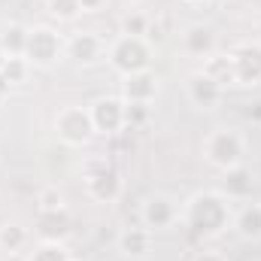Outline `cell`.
Wrapping results in <instances>:
<instances>
[{
  "mask_svg": "<svg viewBox=\"0 0 261 261\" xmlns=\"http://www.w3.org/2000/svg\"><path fill=\"white\" fill-rule=\"evenodd\" d=\"M234 219V203L225 195H219L216 189L210 192H195L182 203V216L179 222L195 234V237H216L222 234Z\"/></svg>",
  "mask_w": 261,
  "mask_h": 261,
  "instance_id": "cell-1",
  "label": "cell"
},
{
  "mask_svg": "<svg viewBox=\"0 0 261 261\" xmlns=\"http://www.w3.org/2000/svg\"><path fill=\"white\" fill-rule=\"evenodd\" d=\"M252 189H255V179H252V170L246 164L240 167H231V170H222V179H219V195H225L231 203H243L252 197Z\"/></svg>",
  "mask_w": 261,
  "mask_h": 261,
  "instance_id": "cell-14",
  "label": "cell"
},
{
  "mask_svg": "<svg viewBox=\"0 0 261 261\" xmlns=\"http://www.w3.org/2000/svg\"><path fill=\"white\" fill-rule=\"evenodd\" d=\"M182 216V203L176 197L164 195V192H155L143 200L140 206V225H146L152 234L155 231H164V228H173Z\"/></svg>",
  "mask_w": 261,
  "mask_h": 261,
  "instance_id": "cell-7",
  "label": "cell"
},
{
  "mask_svg": "<svg viewBox=\"0 0 261 261\" xmlns=\"http://www.w3.org/2000/svg\"><path fill=\"white\" fill-rule=\"evenodd\" d=\"M107 49H110V46H107L103 37L94 34V31H76V34L64 37V58L76 61L79 67L97 64L100 58H107Z\"/></svg>",
  "mask_w": 261,
  "mask_h": 261,
  "instance_id": "cell-8",
  "label": "cell"
},
{
  "mask_svg": "<svg viewBox=\"0 0 261 261\" xmlns=\"http://www.w3.org/2000/svg\"><path fill=\"white\" fill-rule=\"evenodd\" d=\"M237 85H261V40H243L231 49Z\"/></svg>",
  "mask_w": 261,
  "mask_h": 261,
  "instance_id": "cell-10",
  "label": "cell"
},
{
  "mask_svg": "<svg viewBox=\"0 0 261 261\" xmlns=\"http://www.w3.org/2000/svg\"><path fill=\"white\" fill-rule=\"evenodd\" d=\"M107 0H82V12H97Z\"/></svg>",
  "mask_w": 261,
  "mask_h": 261,
  "instance_id": "cell-28",
  "label": "cell"
},
{
  "mask_svg": "<svg viewBox=\"0 0 261 261\" xmlns=\"http://www.w3.org/2000/svg\"><path fill=\"white\" fill-rule=\"evenodd\" d=\"M119 34H128V37H149L152 34V18L146 12H140L137 6L125 9V15L119 18Z\"/></svg>",
  "mask_w": 261,
  "mask_h": 261,
  "instance_id": "cell-20",
  "label": "cell"
},
{
  "mask_svg": "<svg viewBox=\"0 0 261 261\" xmlns=\"http://www.w3.org/2000/svg\"><path fill=\"white\" fill-rule=\"evenodd\" d=\"M82 182H85L88 197L97 203H116L122 197V189H125L122 173L103 155H88L82 161Z\"/></svg>",
  "mask_w": 261,
  "mask_h": 261,
  "instance_id": "cell-2",
  "label": "cell"
},
{
  "mask_svg": "<svg viewBox=\"0 0 261 261\" xmlns=\"http://www.w3.org/2000/svg\"><path fill=\"white\" fill-rule=\"evenodd\" d=\"M24 261H73L70 249L64 243H46L40 240L31 252H24Z\"/></svg>",
  "mask_w": 261,
  "mask_h": 261,
  "instance_id": "cell-22",
  "label": "cell"
},
{
  "mask_svg": "<svg viewBox=\"0 0 261 261\" xmlns=\"http://www.w3.org/2000/svg\"><path fill=\"white\" fill-rule=\"evenodd\" d=\"M31 246V231L18 222H3L0 225V249L6 255H24V249Z\"/></svg>",
  "mask_w": 261,
  "mask_h": 261,
  "instance_id": "cell-19",
  "label": "cell"
},
{
  "mask_svg": "<svg viewBox=\"0 0 261 261\" xmlns=\"http://www.w3.org/2000/svg\"><path fill=\"white\" fill-rule=\"evenodd\" d=\"M231 228H234V234H237L240 240L258 243L261 240V203H255V200H243V203L234 210Z\"/></svg>",
  "mask_w": 261,
  "mask_h": 261,
  "instance_id": "cell-16",
  "label": "cell"
},
{
  "mask_svg": "<svg viewBox=\"0 0 261 261\" xmlns=\"http://www.w3.org/2000/svg\"><path fill=\"white\" fill-rule=\"evenodd\" d=\"M3 64H6V52L0 49V70H3Z\"/></svg>",
  "mask_w": 261,
  "mask_h": 261,
  "instance_id": "cell-33",
  "label": "cell"
},
{
  "mask_svg": "<svg viewBox=\"0 0 261 261\" xmlns=\"http://www.w3.org/2000/svg\"><path fill=\"white\" fill-rule=\"evenodd\" d=\"M152 243H155V234H152L146 225H128V228H122L119 237H116L119 252L128 255V258H143V255H149V252H152Z\"/></svg>",
  "mask_w": 261,
  "mask_h": 261,
  "instance_id": "cell-17",
  "label": "cell"
},
{
  "mask_svg": "<svg viewBox=\"0 0 261 261\" xmlns=\"http://www.w3.org/2000/svg\"><path fill=\"white\" fill-rule=\"evenodd\" d=\"M186 94H189L192 107H197V110H216L222 103V97H225V88L216 85L203 70H195L189 76V82H186Z\"/></svg>",
  "mask_w": 261,
  "mask_h": 261,
  "instance_id": "cell-13",
  "label": "cell"
},
{
  "mask_svg": "<svg viewBox=\"0 0 261 261\" xmlns=\"http://www.w3.org/2000/svg\"><path fill=\"white\" fill-rule=\"evenodd\" d=\"M152 119V103H140V100H125V130H137L149 125Z\"/></svg>",
  "mask_w": 261,
  "mask_h": 261,
  "instance_id": "cell-23",
  "label": "cell"
},
{
  "mask_svg": "<svg viewBox=\"0 0 261 261\" xmlns=\"http://www.w3.org/2000/svg\"><path fill=\"white\" fill-rule=\"evenodd\" d=\"M3 79L9 82V85H18V82H24L28 79V73H31V61L24 58V55H6V64H3Z\"/></svg>",
  "mask_w": 261,
  "mask_h": 261,
  "instance_id": "cell-24",
  "label": "cell"
},
{
  "mask_svg": "<svg viewBox=\"0 0 261 261\" xmlns=\"http://www.w3.org/2000/svg\"><path fill=\"white\" fill-rule=\"evenodd\" d=\"M122 3H128L130 9H134V6H140V3H143V0H122Z\"/></svg>",
  "mask_w": 261,
  "mask_h": 261,
  "instance_id": "cell-32",
  "label": "cell"
},
{
  "mask_svg": "<svg viewBox=\"0 0 261 261\" xmlns=\"http://www.w3.org/2000/svg\"><path fill=\"white\" fill-rule=\"evenodd\" d=\"M55 134L64 146H88L94 140V125H91L88 107H79V103L61 107L55 116Z\"/></svg>",
  "mask_w": 261,
  "mask_h": 261,
  "instance_id": "cell-6",
  "label": "cell"
},
{
  "mask_svg": "<svg viewBox=\"0 0 261 261\" xmlns=\"http://www.w3.org/2000/svg\"><path fill=\"white\" fill-rule=\"evenodd\" d=\"M70 228H73V219L64 210H37V225H34V234L37 240H46V243H64L70 237Z\"/></svg>",
  "mask_w": 261,
  "mask_h": 261,
  "instance_id": "cell-12",
  "label": "cell"
},
{
  "mask_svg": "<svg viewBox=\"0 0 261 261\" xmlns=\"http://www.w3.org/2000/svg\"><path fill=\"white\" fill-rule=\"evenodd\" d=\"M200 152L216 170H231L246 161V137L234 128H216L203 137Z\"/></svg>",
  "mask_w": 261,
  "mask_h": 261,
  "instance_id": "cell-3",
  "label": "cell"
},
{
  "mask_svg": "<svg viewBox=\"0 0 261 261\" xmlns=\"http://www.w3.org/2000/svg\"><path fill=\"white\" fill-rule=\"evenodd\" d=\"M46 9L58 21H76L82 15V0H46Z\"/></svg>",
  "mask_w": 261,
  "mask_h": 261,
  "instance_id": "cell-25",
  "label": "cell"
},
{
  "mask_svg": "<svg viewBox=\"0 0 261 261\" xmlns=\"http://www.w3.org/2000/svg\"><path fill=\"white\" fill-rule=\"evenodd\" d=\"M179 46L189 58H197V61H206L213 52H219V40H216V31L203 21H195L189 28H182L179 34Z\"/></svg>",
  "mask_w": 261,
  "mask_h": 261,
  "instance_id": "cell-11",
  "label": "cell"
},
{
  "mask_svg": "<svg viewBox=\"0 0 261 261\" xmlns=\"http://www.w3.org/2000/svg\"><path fill=\"white\" fill-rule=\"evenodd\" d=\"M91 125L94 134H103V137H116L125 130V100L116 97V94H107V97H97L91 107Z\"/></svg>",
  "mask_w": 261,
  "mask_h": 261,
  "instance_id": "cell-9",
  "label": "cell"
},
{
  "mask_svg": "<svg viewBox=\"0 0 261 261\" xmlns=\"http://www.w3.org/2000/svg\"><path fill=\"white\" fill-rule=\"evenodd\" d=\"M9 88H12V85H9V82L3 79V73H0V100H6V97H9Z\"/></svg>",
  "mask_w": 261,
  "mask_h": 261,
  "instance_id": "cell-29",
  "label": "cell"
},
{
  "mask_svg": "<svg viewBox=\"0 0 261 261\" xmlns=\"http://www.w3.org/2000/svg\"><path fill=\"white\" fill-rule=\"evenodd\" d=\"M195 261H225V255L222 252H197Z\"/></svg>",
  "mask_w": 261,
  "mask_h": 261,
  "instance_id": "cell-27",
  "label": "cell"
},
{
  "mask_svg": "<svg viewBox=\"0 0 261 261\" xmlns=\"http://www.w3.org/2000/svg\"><path fill=\"white\" fill-rule=\"evenodd\" d=\"M119 85H122V100H140V103H155V97L161 91L155 70H140V73L122 76Z\"/></svg>",
  "mask_w": 261,
  "mask_h": 261,
  "instance_id": "cell-15",
  "label": "cell"
},
{
  "mask_svg": "<svg viewBox=\"0 0 261 261\" xmlns=\"http://www.w3.org/2000/svg\"><path fill=\"white\" fill-rule=\"evenodd\" d=\"M107 61L119 76H130L140 70H152V43L149 37H128L119 34L110 49H107Z\"/></svg>",
  "mask_w": 261,
  "mask_h": 261,
  "instance_id": "cell-4",
  "label": "cell"
},
{
  "mask_svg": "<svg viewBox=\"0 0 261 261\" xmlns=\"http://www.w3.org/2000/svg\"><path fill=\"white\" fill-rule=\"evenodd\" d=\"M200 70L216 82V85H222V88H231V85H237V70H234V58H231V52H213Z\"/></svg>",
  "mask_w": 261,
  "mask_h": 261,
  "instance_id": "cell-18",
  "label": "cell"
},
{
  "mask_svg": "<svg viewBox=\"0 0 261 261\" xmlns=\"http://www.w3.org/2000/svg\"><path fill=\"white\" fill-rule=\"evenodd\" d=\"M67 206V197L58 186H46L37 192V210H64Z\"/></svg>",
  "mask_w": 261,
  "mask_h": 261,
  "instance_id": "cell-26",
  "label": "cell"
},
{
  "mask_svg": "<svg viewBox=\"0 0 261 261\" xmlns=\"http://www.w3.org/2000/svg\"><path fill=\"white\" fill-rule=\"evenodd\" d=\"M73 261H79V258H73Z\"/></svg>",
  "mask_w": 261,
  "mask_h": 261,
  "instance_id": "cell-34",
  "label": "cell"
},
{
  "mask_svg": "<svg viewBox=\"0 0 261 261\" xmlns=\"http://www.w3.org/2000/svg\"><path fill=\"white\" fill-rule=\"evenodd\" d=\"M24 58L31 67H52L64 58V37L49 28V24H34L28 28V43H24Z\"/></svg>",
  "mask_w": 261,
  "mask_h": 261,
  "instance_id": "cell-5",
  "label": "cell"
},
{
  "mask_svg": "<svg viewBox=\"0 0 261 261\" xmlns=\"http://www.w3.org/2000/svg\"><path fill=\"white\" fill-rule=\"evenodd\" d=\"M189 6H203V3H210V0H186Z\"/></svg>",
  "mask_w": 261,
  "mask_h": 261,
  "instance_id": "cell-30",
  "label": "cell"
},
{
  "mask_svg": "<svg viewBox=\"0 0 261 261\" xmlns=\"http://www.w3.org/2000/svg\"><path fill=\"white\" fill-rule=\"evenodd\" d=\"M3 261H24V255H6Z\"/></svg>",
  "mask_w": 261,
  "mask_h": 261,
  "instance_id": "cell-31",
  "label": "cell"
},
{
  "mask_svg": "<svg viewBox=\"0 0 261 261\" xmlns=\"http://www.w3.org/2000/svg\"><path fill=\"white\" fill-rule=\"evenodd\" d=\"M24 43H28V28H24V24L12 21V24L3 28V34H0V49H3L6 55H24Z\"/></svg>",
  "mask_w": 261,
  "mask_h": 261,
  "instance_id": "cell-21",
  "label": "cell"
}]
</instances>
